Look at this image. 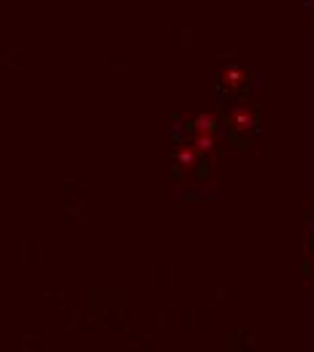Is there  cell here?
<instances>
[{
  "label": "cell",
  "instance_id": "6da1fadb",
  "mask_svg": "<svg viewBox=\"0 0 314 352\" xmlns=\"http://www.w3.org/2000/svg\"><path fill=\"white\" fill-rule=\"evenodd\" d=\"M230 125L238 133H247L255 128V114L247 106H233L230 109Z\"/></svg>",
  "mask_w": 314,
  "mask_h": 352
},
{
  "label": "cell",
  "instance_id": "7a4b0ae2",
  "mask_svg": "<svg viewBox=\"0 0 314 352\" xmlns=\"http://www.w3.org/2000/svg\"><path fill=\"white\" fill-rule=\"evenodd\" d=\"M244 82H247V71L241 68V65H227L223 71V85L230 89H238L244 87Z\"/></svg>",
  "mask_w": 314,
  "mask_h": 352
},
{
  "label": "cell",
  "instance_id": "3957f363",
  "mask_svg": "<svg viewBox=\"0 0 314 352\" xmlns=\"http://www.w3.org/2000/svg\"><path fill=\"white\" fill-rule=\"evenodd\" d=\"M177 163H179L181 171H192V168L198 166V152H195V146H192V144L177 149Z\"/></svg>",
  "mask_w": 314,
  "mask_h": 352
},
{
  "label": "cell",
  "instance_id": "277c9868",
  "mask_svg": "<svg viewBox=\"0 0 314 352\" xmlns=\"http://www.w3.org/2000/svg\"><path fill=\"white\" fill-rule=\"evenodd\" d=\"M192 146H195L198 155H212V152L217 149V144H214V133H195Z\"/></svg>",
  "mask_w": 314,
  "mask_h": 352
},
{
  "label": "cell",
  "instance_id": "5b68a950",
  "mask_svg": "<svg viewBox=\"0 0 314 352\" xmlns=\"http://www.w3.org/2000/svg\"><path fill=\"white\" fill-rule=\"evenodd\" d=\"M192 128H195V133H214L217 117H214V114H198L195 122H192Z\"/></svg>",
  "mask_w": 314,
  "mask_h": 352
}]
</instances>
